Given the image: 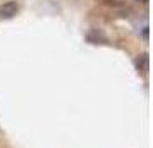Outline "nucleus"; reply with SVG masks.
<instances>
[{
  "mask_svg": "<svg viewBox=\"0 0 153 148\" xmlns=\"http://www.w3.org/2000/svg\"><path fill=\"white\" fill-rule=\"evenodd\" d=\"M17 10H19L17 2L9 0V2H5V4L0 5V17H2V19H10V17H14V16L17 14Z\"/></svg>",
  "mask_w": 153,
  "mask_h": 148,
  "instance_id": "nucleus-1",
  "label": "nucleus"
},
{
  "mask_svg": "<svg viewBox=\"0 0 153 148\" xmlns=\"http://www.w3.org/2000/svg\"><path fill=\"white\" fill-rule=\"evenodd\" d=\"M136 67H138L139 71H143V72L148 71V67H150V57H148V54H141V55L136 59Z\"/></svg>",
  "mask_w": 153,
  "mask_h": 148,
  "instance_id": "nucleus-2",
  "label": "nucleus"
},
{
  "mask_svg": "<svg viewBox=\"0 0 153 148\" xmlns=\"http://www.w3.org/2000/svg\"><path fill=\"white\" fill-rule=\"evenodd\" d=\"M105 4H108V5H117V4H120L122 0H103Z\"/></svg>",
  "mask_w": 153,
  "mask_h": 148,
  "instance_id": "nucleus-3",
  "label": "nucleus"
},
{
  "mask_svg": "<svg viewBox=\"0 0 153 148\" xmlns=\"http://www.w3.org/2000/svg\"><path fill=\"white\" fill-rule=\"evenodd\" d=\"M143 38H148V26L143 29Z\"/></svg>",
  "mask_w": 153,
  "mask_h": 148,
  "instance_id": "nucleus-4",
  "label": "nucleus"
},
{
  "mask_svg": "<svg viewBox=\"0 0 153 148\" xmlns=\"http://www.w3.org/2000/svg\"><path fill=\"white\" fill-rule=\"evenodd\" d=\"M138 2H141V4H148V0H138Z\"/></svg>",
  "mask_w": 153,
  "mask_h": 148,
  "instance_id": "nucleus-5",
  "label": "nucleus"
}]
</instances>
